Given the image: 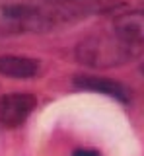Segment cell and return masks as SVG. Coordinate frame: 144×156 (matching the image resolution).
<instances>
[{
    "label": "cell",
    "mask_w": 144,
    "mask_h": 156,
    "mask_svg": "<svg viewBox=\"0 0 144 156\" xmlns=\"http://www.w3.org/2000/svg\"><path fill=\"white\" fill-rule=\"evenodd\" d=\"M115 33L127 39L132 45H144V10H132L125 12L113 20Z\"/></svg>",
    "instance_id": "cell-4"
},
{
    "label": "cell",
    "mask_w": 144,
    "mask_h": 156,
    "mask_svg": "<svg viewBox=\"0 0 144 156\" xmlns=\"http://www.w3.org/2000/svg\"><path fill=\"white\" fill-rule=\"evenodd\" d=\"M140 72H142V76H144V62H142V66H140Z\"/></svg>",
    "instance_id": "cell-7"
},
{
    "label": "cell",
    "mask_w": 144,
    "mask_h": 156,
    "mask_svg": "<svg viewBox=\"0 0 144 156\" xmlns=\"http://www.w3.org/2000/svg\"><path fill=\"white\" fill-rule=\"evenodd\" d=\"M72 156H99V152H95L92 148H80V150H74Z\"/></svg>",
    "instance_id": "cell-6"
},
{
    "label": "cell",
    "mask_w": 144,
    "mask_h": 156,
    "mask_svg": "<svg viewBox=\"0 0 144 156\" xmlns=\"http://www.w3.org/2000/svg\"><path fill=\"white\" fill-rule=\"evenodd\" d=\"M37 105V98L29 92H12L0 98V125L14 129L26 123Z\"/></svg>",
    "instance_id": "cell-2"
},
{
    "label": "cell",
    "mask_w": 144,
    "mask_h": 156,
    "mask_svg": "<svg viewBox=\"0 0 144 156\" xmlns=\"http://www.w3.org/2000/svg\"><path fill=\"white\" fill-rule=\"evenodd\" d=\"M39 72V61L22 55L0 57V74L10 78H33Z\"/></svg>",
    "instance_id": "cell-5"
},
{
    "label": "cell",
    "mask_w": 144,
    "mask_h": 156,
    "mask_svg": "<svg viewBox=\"0 0 144 156\" xmlns=\"http://www.w3.org/2000/svg\"><path fill=\"white\" fill-rule=\"evenodd\" d=\"M142 55V47L132 45L117 33H94L84 37L76 45L78 62L90 68H117L136 61Z\"/></svg>",
    "instance_id": "cell-1"
},
{
    "label": "cell",
    "mask_w": 144,
    "mask_h": 156,
    "mask_svg": "<svg viewBox=\"0 0 144 156\" xmlns=\"http://www.w3.org/2000/svg\"><path fill=\"white\" fill-rule=\"evenodd\" d=\"M74 86L80 88V90L109 96L113 100L121 101V104H129L131 101V90L127 86L121 84V82L111 80V78H105V76H76Z\"/></svg>",
    "instance_id": "cell-3"
}]
</instances>
